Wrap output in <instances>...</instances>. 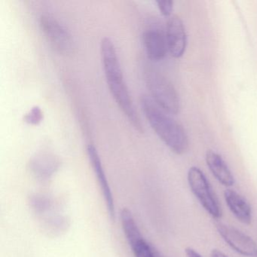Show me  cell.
I'll return each mask as SVG.
<instances>
[{"label":"cell","mask_w":257,"mask_h":257,"mask_svg":"<svg viewBox=\"0 0 257 257\" xmlns=\"http://www.w3.org/2000/svg\"><path fill=\"white\" fill-rule=\"evenodd\" d=\"M135 257H157V249L145 238L141 239L131 246Z\"/></svg>","instance_id":"5bb4252c"},{"label":"cell","mask_w":257,"mask_h":257,"mask_svg":"<svg viewBox=\"0 0 257 257\" xmlns=\"http://www.w3.org/2000/svg\"><path fill=\"white\" fill-rule=\"evenodd\" d=\"M216 228L222 240L236 252L244 256H257V244L252 237L222 222L216 223Z\"/></svg>","instance_id":"8992f818"},{"label":"cell","mask_w":257,"mask_h":257,"mask_svg":"<svg viewBox=\"0 0 257 257\" xmlns=\"http://www.w3.org/2000/svg\"><path fill=\"white\" fill-rule=\"evenodd\" d=\"M100 55L106 82L114 100L134 127L143 133L144 127L124 82L115 45L109 37H104L100 42Z\"/></svg>","instance_id":"6da1fadb"},{"label":"cell","mask_w":257,"mask_h":257,"mask_svg":"<svg viewBox=\"0 0 257 257\" xmlns=\"http://www.w3.org/2000/svg\"><path fill=\"white\" fill-rule=\"evenodd\" d=\"M168 51L174 58H180L184 55L187 46V37L183 21L177 16L169 18L166 26Z\"/></svg>","instance_id":"52a82bcc"},{"label":"cell","mask_w":257,"mask_h":257,"mask_svg":"<svg viewBox=\"0 0 257 257\" xmlns=\"http://www.w3.org/2000/svg\"><path fill=\"white\" fill-rule=\"evenodd\" d=\"M225 204L234 217L245 225L252 222V207L246 198L234 189H227L224 192Z\"/></svg>","instance_id":"9c48e42d"},{"label":"cell","mask_w":257,"mask_h":257,"mask_svg":"<svg viewBox=\"0 0 257 257\" xmlns=\"http://www.w3.org/2000/svg\"><path fill=\"white\" fill-rule=\"evenodd\" d=\"M40 25L48 41L55 50L63 55L72 53L74 42L67 28L53 16L43 15L40 16Z\"/></svg>","instance_id":"5b68a950"},{"label":"cell","mask_w":257,"mask_h":257,"mask_svg":"<svg viewBox=\"0 0 257 257\" xmlns=\"http://www.w3.org/2000/svg\"><path fill=\"white\" fill-rule=\"evenodd\" d=\"M87 153H88V159H89L90 163L94 170V174L98 180L102 193L103 194L108 213H109L111 219H114L115 213L113 197H112V191L109 187L104 170L102 166V162L98 152L93 144H89L87 147Z\"/></svg>","instance_id":"ba28073f"},{"label":"cell","mask_w":257,"mask_h":257,"mask_svg":"<svg viewBox=\"0 0 257 257\" xmlns=\"http://www.w3.org/2000/svg\"><path fill=\"white\" fill-rule=\"evenodd\" d=\"M25 122L31 125H38L43 120V112L39 106H34L24 116Z\"/></svg>","instance_id":"9a60e30c"},{"label":"cell","mask_w":257,"mask_h":257,"mask_svg":"<svg viewBox=\"0 0 257 257\" xmlns=\"http://www.w3.org/2000/svg\"><path fill=\"white\" fill-rule=\"evenodd\" d=\"M145 77L147 88L155 103L168 113H178L180 109V99L170 80L162 73L152 69L146 71Z\"/></svg>","instance_id":"3957f363"},{"label":"cell","mask_w":257,"mask_h":257,"mask_svg":"<svg viewBox=\"0 0 257 257\" xmlns=\"http://www.w3.org/2000/svg\"><path fill=\"white\" fill-rule=\"evenodd\" d=\"M157 257H165L159 249H157Z\"/></svg>","instance_id":"ffe728a7"},{"label":"cell","mask_w":257,"mask_h":257,"mask_svg":"<svg viewBox=\"0 0 257 257\" xmlns=\"http://www.w3.org/2000/svg\"><path fill=\"white\" fill-rule=\"evenodd\" d=\"M158 7L160 10L161 13L164 16H170L171 17V13L174 8V2L171 0H159L157 1Z\"/></svg>","instance_id":"e0dca14e"},{"label":"cell","mask_w":257,"mask_h":257,"mask_svg":"<svg viewBox=\"0 0 257 257\" xmlns=\"http://www.w3.org/2000/svg\"><path fill=\"white\" fill-rule=\"evenodd\" d=\"M120 216H121L123 231L130 246L135 244L141 239L144 238L139 226L137 224L130 210L127 208L122 209Z\"/></svg>","instance_id":"4fadbf2b"},{"label":"cell","mask_w":257,"mask_h":257,"mask_svg":"<svg viewBox=\"0 0 257 257\" xmlns=\"http://www.w3.org/2000/svg\"><path fill=\"white\" fill-rule=\"evenodd\" d=\"M210 257H229L222 251L218 249H213L210 252Z\"/></svg>","instance_id":"d6986e66"},{"label":"cell","mask_w":257,"mask_h":257,"mask_svg":"<svg viewBox=\"0 0 257 257\" xmlns=\"http://www.w3.org/2000/svg\"><path fill=\"white\" fill-rule=\"evenodd\" d=\"M185 253H186V257H203L196 249H193L190 246L185 249Z\"/></svg>","instance_id":"ac0fdd59"},{"label":"cell","mask_w":257,"mask_h":257,"mask_svg":"<svg viewBox=\"0 0 257 257\" xmlns=\"http://www.w3.org/2000/svg\"><path fill=\"white\" fill-rule=\"evenodd\" d=\"M60 161L52 153H40L36 154L30 162V168L36 177L47 180L58 169Z\"/></svg>","instance_id":"7c38bea8"},{"label":"cell","mask_w":257,"mask_h":257,"mask_svg":"<svg viewBox=\"0 0 257 257\" xmlns=\"http://www.w3.org/2000/svg\"><path fill=\"white\" fill-rule=\"evenodd\" d=\"M31 204L34 209L37 212H44L49 209L50 202L47 198L44 197L36 196L32 197L31 201Z\"/></svg>","instance_id":"2e32d148"},{"label":"cell","mask_w":257,"mask_h":257,"mask_svg":"<svg viewBox=\"0 0 257 257\" xmlns=\"http://www.w3.org/2000/svg\"><path fill=\"white\" fill-rule=\"evenodd\" d=\"M144 46L147 56L153 61H161L168 52L166 36L158 28H150L144 32Z\"/></svg>","instance_id":"30bf717a"},{"label":"cell","mask_w":257,"mask_h":257,"mask_svg":"<svg viewBox=\"0 0 257 257\" xmlns=\"http://www.w3.org/2000/svg\"><path fill=\"white\" fill-rule=\"evenodd\" d=\"M206 163L213 177L225 187H231L235 183L234 176L225 161L218 153L208 150L206 153Z\"/></svg>","instance_id":"8fae6325"},{"label":"cell","mask_w":257,"mask_h":257,"mask_svg":"<svg viewBox=\"0 0 257 257\" xmlns=\"http://www.w3.org/2000/svg\"><path fill=\"white\" fill-rule=\"evenodd\" d=\"M141 105L152 128L165 145L175 154L186 153L189 147V140L183 126L173 119L149 96H141Z\"/></svg>","instance_id":"7a4b0ae2"},{"label":"cell","mask_w":257,"mask_h":257,"mask_svg":"<svg viewBox=\"0 0 257 257\" xmlns=\"http://www.w3.org/2000/svg\"><path fill=\"white\" fill-rule=\"evenodd\" d=\"M187 181L191 191L203 208L213 219H220L222 208L204 173L198 167H191L187 173Z\"/></svg>","instance_id":"277c9868"}]
</instances>
